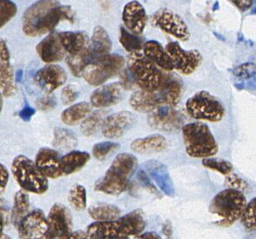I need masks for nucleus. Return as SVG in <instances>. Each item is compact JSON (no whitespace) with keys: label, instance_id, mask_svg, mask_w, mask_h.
<instances>
[{"label":"nucleus","instance_id":"45","mask_svg":"<svg viewBox=\"0 0 256 239\" xmlns=\"http://www.w3.org/2000/svg\"><path fill=\"white\" fill-rule=\"evenodd\" d=\"M234 74L240 78L248 79L256 74V66L253 64L240 65L234 70Z\"/></svg>","mask_w":256,"mask_h":239},{"label":"nucleus","instance_id":"44","mask_svg":"<svg viewBox=\"0 0 256 239\" xmlns=\"http://www.w3.org/2000/svg\"><path fill=\"white\" fill-rule=\"evenodd\" d=\"M79 96V92L73 85L66 86L61 92V100L65 105L73 104Z\"/></svg>","mask_w":256,"mask_h":239},{"label":"nucleus","instance_id":"10","mask_svg":"<svg viewBox=\"0 0 256 239\" xmlns=\"http://www.w3.org/2000/svg\"><path fill=\"white\" fill-rule=\"evenodd\" d=\"M174 70L184 76L194 73L202 62L201 53L196 50H184L177 42H169L165 48Z\"/></svg>","mask_w":256,"mask_h":239},{"label":"nucleus","instance_id":"30","mask_svg":"<svg viewBox=\"0 0 256 239\" xmlns=\"http://www.w3.org/2000/svg\"><path fill=\"white\" fill-rule=\"evenodd\" d=\"M92 111L89 102H80L64 110L61 114L62 122L68 126L77 125L88 117Z\"/></svg>","mask_w":256,"mask_h":239},{"label":"nucleus","instance_id":"54","mask_svg":"<svg viewBox=\"0 0 256 239\" xmlns=\"http://www.w3.org/2000/svg\"><path fill=\"white\" fill-rule=\"evenodd\" d=\"M4 229V216L2 211L0 210V235L3 234Z\"/></svg>","mask_w":256,"mask_h":239},{"label":"nucleus","instance_id":"11","mask_svg":"<svg viewBox=\"0 0 256 239\" xmlns=\"http://www.w3.org/2000/svg\"><path fill=\"white\" fill-rule=\"evenodd\" d=\"M152 24L180 41L189 40L190 31L186 24L180 16L170 10H158L152 16Z\"/></svg>","mask_w":256,"mask_h":239},{"label":"nucleus","instance_id":"37","mask_svg":"<svg viewBox=\"0 0 256 239\" xmlns=\"http://www.w3.org/2000/svg\"><path fill=\"white\" fill-rule=\"evenodd\" d=\"M202 165L208 170H214L226 176L232 172L233 166L228 160L218 158H208L202 160Z\"/></svg>","mask_w":256,"mask_h":239},{"label":"nucleus","instance_id":"23","mask_svg":"<svg viewBox=\"0 0 256 239\" xmlns=\"http://www.w3.org/2000/svg\"><path fill=\"white\" fill-rule=\"evenodd\" d=\"M132 108L138 112H150L159 105H164L162 98L158 90L153 92L140 90L132 94L129 100Z\"/></svg>","mask_w":256,"mask_h":239},{"label":"nucleus","instance_id":"35","mask_svg":"<svg viewBox=\"0 0 256 239\" xmlns=\"http://www.w3.org/2000/svg\"><path fill=\"white\" fill-rule=\"evenodd\" d=\"M120 43L123 48L132 53L137 50H141L143 48V40L138 35L134 34L129 32L124 28H120Z\"/></svg>","mask_w":256,"mask_h":239},{"label":"nucleus","instance_id":"58","mask_svg":"<svg viewBox=\"0 0 256 239\" xmlns=\"http://www.w3.org/2000/svg\"><path fill=\"white\" fill-rule=\"evenodd\" d=\"M126 239H130V238H126Z\"/></svg>","mask_w":256,"mask_h":239},{"label":"nucleus","instance_id":"27","mask_svg":"<svg viewBox=\"0 0 256 239\" xmlns=\"http://www.w3.org/2000/svg\"><path fill=\"white\" fill-rule=\"evenodd\" d=\"M166 148V140L162 135L153 134L134 140L131 149L138 154L159 153Z\"/></svg>","mask_w":256,"mask_h":239},{"label":"nucleus","instance_id":"8","mask_svg":"<svg viewBox=\"0 0 256 239\" xmlns=\"http://www.w3.org/2000/svg\"><path fill=\"white\" fill-rule=\"evenodd\" d=\"M125 65V59L118 54H108L94 58L84 68L82 76L88 84L99 86L116 76Z\"/></svg>","mask_w":256,"mask_h":239},{"label":"nucleus","instance_id":"6","mask_svg":"<svg viewBox=\"0 0 256 239\" xmlns=\"http://www.w3.org/2000/svg\"><path fill=\"white\" fill-rule=\"evenodd\" d=\"M128 70L131 73L135 84L141 90L153 92L160 88L165 74L143 52L137 50L132 52L128 56Z\"/></svg>","mask_w":256,"mask_h":239},{"label":"nucleus","instance_id":"43","mask_svg":"<svg viewBox=\"0 0 256 239\" xmlns=\"http://www.w3.org/2000/svg\"><path fill=\"white\" fill-rule=\"evenodd\" d=\"M137 178L140 184L144 189L147 190L148 192L152 193V195L160 196V192H159L158 188L154 186V184L152 183V180L148 177V174H146V171L143 168L138 170L137 174Z\"/></svg>","mask_w":256,"mask_h":239},{"label":"nucleus","instance_id":"19","mask_svg":"<svg viewBox=\"0 0 256 239\" xmlns=\"http://www.w3.org/2000/svg\"><path fill=\"white\" fill-rule=\"evenodd\" d=\"M122 20L129 32L138 36L142 34L147 24L146 10L140 2L131 1L123 9Z\"/></svg>","mask_w":256,"mask_h":239},{"label":"nucleus","instance_id":"18","mask_svg":"<svg viewBox=\"0 0 256 239\" xmlns=\"http://www.w3.org/2000/svg\"><path fill=\"white\" fill-rule=\"evenodd\" d=\"M122 86L120 82L101 86L90 95V104L98 108H104L117 104L122 100Z\"/></svg>","mask_w":256,"mask_h":239},{"label":"nucleus","instance_id":"4","mask_svg":"<svg viewBox=\"0 0 256 239\" xmlns=\"http://www.w3.org/2000/svg\"><path fill=\"white\" fill-rule=\"evenodd\" d=\"M186 152L193 158H212L218 150V144L210 128L202 122H192L182 126Z\"/></svg>","mask_w":256,"mask_h":239},{"label":"nucleus","instance_id":"5","mask_svg":"<svg viewBox=\"0 0 256 239\" xmlns=\"http://www.w3.org/2000/svg\"><path fill=\"white\" fill-rule=\"evenodd\" d=\"M247 204L244 193L228 188L218 192L212 199L210 211L212 214L222 218L217 224L222 226H230L241 218Z\"/></svg>","mask_w":256,"mask_h":239},{"label":"nucleus","instance_id":"32","mask_svg":"<svg viewBox=\"0 0 256 239\" xmlns=\"http://www.w3.org/2000/svg\"><path fill=\"white\" fill-rule=\"evenodd\" d=\"M94 59V55L90 52V44L82 52L76 55L68 56L67 58V64L70 68L71 73L76 77L82 76L83 70L90 62Z\"/></svg>","mask_w":256,"mask_h":239},{"label":"nucleus","instance_id":"46","mask_svg":"<svg viewBox=\"0 0 256 239\" xmlns=\"http://www.w3.org/2000/svg\"><path fill=\"white\" fill-rule=\"evenodd\" d=\"M36 108H38V110L47 111L52 110L55 108L56 105V101L55 98L52 96H46L43 98H40L37 101L35 102Z\"/></svg>","mask_w":256,"mask_h":239},{"label":"nucleus","instance_id":"52","mask_svg":"<svg viewBox=\"0 0 256 239\" xmlns=\"http://www.w3.org/2000/svg\"><path fill=\"white\" fill-rule=\"evenodd\" d=\"M70 239H88L86 236V234L82 230H77V232H74L72 234L70 235Z\"/></svg>","mask_w":256,"mask_h":239},{"label":"nucleus","instance_id":"29","mask_svg":"<svg viewBox=\"0 0 256 239\" xmlns=\"http://www.w3.org/2000/svg\"><path fill=\"white\" fill-rule=\"evenodd\" d=\"M90 52L94 58L108 55L112 49L111 41L108 32L101 26H96L94 30L90 44Z\"/></svg>","mask_w":256,"mask_h":239},{"label":"nucleus","instance_id":"33","mask_svg":"<svg viewBox=\"0 0 256 239\" xmlns=\"http://www.w3.org/2000/svg\"><path fill=\"white\" fill-rule=\"evenodd\" d=\"M78 143V140L73 132L68 129L58 128L54 130L52 146L56 149L68 150L74 149Z\"/></svg>","mask_w":256,"mask_h":239},{"label":"nucleus","instance_id":"21","mask_svg":"<svg viewBox=\"0 0 256 239\" xmlns=\"http://www.w3.org/2000/svg\"><path fill=\"white\" fill-rule=\"evenodd\" d=\"M36 52L42 61L50 64L62 61L66 55L60 40L59 32H50L38 43Z\"/></svg>","mask_w":256,"mask_h":239},{"label":"nucleus","instance_id":"34","mask_svg":"<svg viewBox=\"0 0 256 239\" xmlns=\"http://www.w3.org/2000/svg\"><path fill=\"white\" fill-rule=\"evenodd\" d=\"M106 112L104 110H98L94 112L92 114L86 117L82 126H80V132L82 134L86 137H90L94 135L98 129L102 126V122L105 119V114Z\"/></svg>","mask_w":256,"mask_h":239},{"label":"nucleus","instance_id":"38","mask_svg":"<svg viewBox=\"0 0 256 239\" xmlns=\"http://www.w3.org/2000/svg\"><path fill=\"white\" fill-rule=\"evenodd\" d=\"M256 199H252L245 207L241 219L242 224H244L247 230H254L256 228Z\"/></svg>","mask_w":256,"mask_h":239},{"label":"nucleus","instance_id":"31","mask_svg":"<svg viewBox=\"0 0 256 239\" xmlns=\"http://www.w3.org/2000/svg\"><path fill=\"white\" fill-rule=\"evenodd\" d=\"M88 214L96 222H110L119 218L120 210L114 205L96 204L89 208Z\"/></svg>","mask_w":256,"mask_h":239},{"label":"nucleus","instance_id":"16","mask_svg":"<svg viewBox=\"0 0 256 239\" xmlns=\"http://www.w3.org/2000/svg\"><path fill=\"white\" fill-rule=\"evenodd\" d=\"M36 85L46 94H52L65 84L67 74L65 70L56 64H48L38 70L34 76Z\"/></svg>","mask_w":256,"mask_h":239},{"label":"nucleus","instance_id":"3","mask_svg":"<svg viewBox=\"0 0 256 239\" xmlns=\"http://www.w3.org/2000/svg\"><path fill=\"white\" fill-rule=\"evenodd\" d=\"M137 168L138 160L135 156L129 153L119 154L114 159L105 174L96 181L94 188L108 195H120L128 188L129 180Z\"/></svg>","mask_w":256,"mask_h":239},{"label":"nucleus","instance_id":"14","mask_svg":"<svg viewBox=\"0 0 256 239\" xmlns=\"http://www.w3.org/2000/svg\"><path fill=\"white\" fill-rule=\"evenodd\" d=\"M20 239L48 238L46 216L40 210H32L24 216L19 222Z\"/></svg>","mask_w":256,"mask_h":239},{"label":"nucleus","instance_id":"7","mask_svg":"<svg viewBox=\"0 0 256 239\" xmlns=\"http://www.w3.org/2000/svg\"><path fill=\"white\" fill-rule=\"evenodd\" d=\"M12 172L19 186L26 192L44 194L49 189V181L34 162L25 156H18L12 162Z\"/></svg>","mask_w":256,"mask_h":239},{"label":"nucleus","instance_id":"55","mask_svg":"<svg viewBox=\"0 0 256 239\" xmlns=\"http://www.w3.org/2000/svg\"><path fill=\"white\" fill-rule=\"evenodd\" d=\"M16 82H19L22 78V72L20 71V70H19L18 71V73H16Z\"/></svg>","mask_w":256,"mask_h":239},{"label":"nucleus","instance_id":"17","mask_svg":"<svg viewBox=\"0 0 256 239\" xmlns=\"http://www.w3.org/2000/svg\"><path fill=\"white\" fill-rule=\"evenodd\" d=\"M0 90L6 98L16 92V79L10 64V55L6 41L0 38Z\"/></svg>","mask_w":256,"mask_h":239},{"label":"nucleus","instance_id":"26","mask_svg":"<svg viewBox=\"0 0 256 239\" xmlns=\"http://www.w3.org/2000/svg\"><path fill=\"white\" fill-rule=\"evenodd\" d=\"M90 156L88 152H71L60 158V170L62 176L73 174L83 168L90 160Z\"/></svg>","mask_w":256,"mask_h":239},{"label":"nucleus","instance_id":"50","mask_svg":"<svg viewBox=\"0 0 256 239\" xmlns=\"http://www.w3.org/2000/svg\"><path fill=\"white\" fill-rule=\"evenodd\" d=\"M35 114V110L30 106H26L22 110L20 111L19 116L24 122H30L32 116Z\"/></svg>","mask_w":256,"mask_h":239},{"label":"nucleus","instance_id":"22","mask_svg":"<svg viewBox=\"0 0 256 239\" xmlns=\"http://www.w3.org/2000/svg\"><path fill=\"white\" fill-rule=\"evenodd\" d=\"M60 154L56 150L41 148L35 156L34 164L47 178L62 177L60 170Z\"/></svg>","mask_w":256,"mask_h":239},{"label":"nucleus","instance_id":"41","mask_svg":"<svg viewBox=\"0 0 256 239\" xmlns=\"http://www.w3.org/2000/svg\"><path fill=\"white\" fill-rule=\"evenodd\" d=\"M30 208V196L24 190H19L14 196V211L18 216H26Z\"/></svg>","mask_w":256,"mask_h":239},{"label":"nucleus","instance_id":"47","mask_svg":"<svg viewBox=\"0 0 256 239\" xmlns=\"http://www.w3.org/2000/svg\"><path fill=\"white\" fill-rule=\"evenodd\" d=\"M120 83L123 89H126V90H130V89L134 88L135 82H134V78H132L131 73L129 72L128 68L124 70L120 74Z\"/></svg>","mask_w":256,"mask_h":239},{"label":"nucleus","instance_id":"1","mask_svg":"<svg viewBox=\"0 0 256 239\" xmlns=\"http://www.w3.org/2000/svg\"><path fill=\"white\" fill-rule=\"evenodd\" d=\"M73 10L62 6L58 0H38L26 9L22 18V30L28 37L52 32L62 20L73 22Z\"/></svg>","mask_w":256,"mask_h":239},{"label":"nucleus","instance_id":"40","mask_svg":"<svg viewBox=\"0 0 256 239\" xmlns=\"http://www.w3.org/2000/svg\"><path fill=\"white\" fill-rule=\"evenodd\" d=\"M119 144L112 141H104L101 143L96 144L92 149V154L94 158L99 160H102L108 158V156L119 149Z\"/></svg>","mask_w":256,"mask_h":239},{"label":"nucleus","instance_id":"20","mask_svg":"<svg viewBox=\"0 0 256 239\" xmlns=\"http://www.w3.org/2000/svg\"><path fill=\"white\" fill-rule=\"evenodd\" d=\"M144 171L150 180L154 181L158 188L165 195L174 196L175 189L172 178L170 177L166 166L159 160H150L144 164Z\"/></svg>","mask_w":256,"mask_h":239},{"label":"nucleus","instance_id":"36","mask_svg":"<svg viewBox=\"0 0 256 239\" xmlns=\"http://www.w3.org/2000/svg\"><path fill=\"white\" fill-rule=\"evenodd\" d=\"M68 199L74 210L82 211L86 208V190L80 184H74L70 189Z\"/></svg>","mask_w":256,"mask_h":239},{"label":"nucleus","instance_id":"48","mask_svg":"<svg viewBox=\"0 0 256 239\" xmlns=\"http://www.w3.org/2000/svg\"><path fill=\"white\" fill-rule=\"evenodd\" d=\"M9 171L4 165L0 164V196L4 192L6 186L9 182Z\"/></svg>","mask_w":256,"mask_h":239},{"label":"nucleus","instance_id":"56","mask_svg":"<svg viewBox=\"0 0 256 239\" xmlns=\"http://www.w3.org/2000/svg\"><path fill=\"white\" fill-rule=\"evenodd\" d=\"M2 94H1V90H0V114L2 113V110H3V98H2Z\"/></svg>","mask_w":256,"mask_h":239},{"label":"nucleus","instance_id":"12","mask_svg":"<svg viewBox=\"0 0 256 239\" xmlns=\"http://www.w3.org/2000/svg\"><path fill=\"white\" fill-rule=\"evenodd\" d=\"M48 238L70 239L73 223L70 210L60 204L53 205L46 217Z\"/></svg>","mask_w":256,"mask_h":239},{"label":"nucleus","instance_id":"53","mask_svg":"<svg viewBox=\"0 0 256 239\" xmlns=\"http://www.w3.org/2000/svg\"><path fill=\"white\" fill-rule=\"evenodd\" d=\"M163 232L164 234H166V236H169L172 234V226L171 224L169 222H166L164 224V228H163Z\"/></svg>","mask_w":256,"mask_h":239},{"label":"nucleus","instance_id":"39","mask_svg":"<svg viewBox=\"0 0 256 239\" xmlns=\"http://www.w3.org/2000/svg\"><path fill=\"white\" fill-rule=\"evenodd\" d=\"M18 13V6L12 0H0V28L12 20Z\"/></svg>","mask_w":256,"mask_h":239},{"label":"nucleus","instance_id":"13","mask_svg":"<svg viewBox=\"0 0 256 239\" xmlns=\"http://www.w3.org/2000/svg\"><path fill=\"white\" fill-rule=\"evenodd\" d=\"M152 128L162 132H174L183 126L184 118L180 112L169 105H159L150 111L147 117Z\"/></svg>","mask_w":256,"mask_h":239},{"label":"nucleus","instance_id":"24","mask_svg":"<svg viewBox=\"0 0 256 239\" xmlns=\"http://www.w3.org/2000/svg\"><path fill=\"white\" fill-rule=\"evenodd\" d=\"M158 90L162 98L164 104L174 108L180 101L183 85L177 76L166 74L164 76L162 83Z\"/></svg>","mask_w":256,"mask_h":239},{"label":"nucleus","instance_id":"15","mask_svg":"<svg viewBox=\"0 0 256 239\" xmlns=\"http://www.w3.org/2000/svg\"><path fill=\"white\" fill-rule=\"evenodd\" d=\"M135 116L129 111H120L105 117L102 124V135L107 138H119L132 128Z\"/></svg>","mask_w":256,"mask_h":239},{"label":"nucleus","instance_id":"28","mask_svg":"<svg viewBox=\"0 0 256 239\" xmlns=\"http://www.w3.org/2000/svg\"><path fill=\"white\" fill-rule=\"evenodd\" d=\"M59 37L66 54L76 55L89 46L88 36L82 32H59Z\"/></svg>","mask_w":256,"mask_h":239},{"label":"nucleus","instance_id":"49","mask_svg":"<svg viewBox=\"0 0 256 239\" xmlns=\"http://www.w3.org/2000/svg\"><path fill=\"white\" fill-rule=\"evenodd\" d=\"M242 12H246L253 4L254 0H230Z\"/></svg>","mask_w":256,"mask_h":239},{"label":"nucleus","instance_id":"9","mask_svg":"<svg viewBox=\"0 0 256 239\" xmlns=\"http://www.w3.org/2000/svg\"><path fill=\"white\" fill-rule=\"evenodd\" d=\"M186 107L192 118L211 122H220L226 114L224 105L207 90H200L190 96Z\"/></svg>","mask_w":256,"mask_h":239},{"label":"nucleus","instance_id":"42","mask_svg":"<svg viewBox=\"0 0 256 239\" xmlns=\"http://www.w3.org/2000/svg\"><path fill=\"white\" fill-rule=\"evenodd\" d=\"M226 184L227 186L230 187V189L236 190L242 193L248 190V184L247 182L240 176L236 174H233L232 172L226 176Z\"/></svg>","mask_w":256,"mask_h":239},{"label":"nucleus","instance_id":"25","mask_svg":"<svg viewBox=\"0 0 256 239\" xmlns=\"http://www.w3.org/2000/svg\"><path fill=\"white\" fill-rule=\"evenodd\" d=\"M143 53L158 68L166 71L174 70L172 62L164 47L158 41L150 40L143 46Z\"/></svg>","mask_w":256,"mask_h":239},{"label":"nucleus","instance_id":"51","mask_svg":"<svg viewBox=\"0 0 256 239\" xmlns=\"http://www.w3.org/2000/svg\"><path fill=\"white\" fill-rule=\"evenodd\" d=\"M138 239H162V238L154 232H148L146 234H141Z\"/></svg>","mask_w":256,"mask_h":239},{"label":"nucleus","instance_id":"57","mask_svg":"<svg viewBox=\"0 0 256 239\" xmlns=\"http://www.w3.org/2000/svg\"><path fill=\"white\" fill-rule=\"evenodd\" d=\"M0 239H12V238H10L9 236H7L6 234H2L0 235Z\"/></svg>","mask_w":256,"mask_h":239},{"label":"nucleus","instance_id":"2","mask_svg":"<svg viewBox=\"0 0 256 239\" xmlns=\"http://www.w3.org/2000/svg\"><path fill=\"white\" fill-rule=\"evenodd\" d=\"M146 226L143 212L136 210L114 220L92 223L86 234L88 239H126L140 235Z\"/></svg>","mask_w":256,"mask_h":239}]
</instances>
